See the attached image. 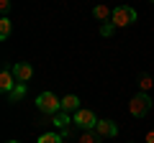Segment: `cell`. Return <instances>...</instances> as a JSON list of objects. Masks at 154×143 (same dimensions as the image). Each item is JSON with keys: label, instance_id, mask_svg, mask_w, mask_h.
I'll list each match as a JSON object with an SVG mask.
<instances>
[{"label": "cell", "instance_id": "13", "mask_svg": "<svg viewBox=\"0 0 154 143\" xmlns=\"http://www.w3.org/2000/svg\"><path fill=\"white\" fill-rule=\"evenodd\" d=\"M11 31H13V21L8 16H3V18H0V39L5 41L8 36H11Z\"/></svg>", "mask_w": 154, "mask_h": 143}, {"label": "cell", "instance_id": "2", "mask_svg": "<svg viewBox=\"0 0 154 143\" xmlns=\"http://www.w3.org/2000/svg\"><path fill=\"white\" fill-rule=\"evenodd\" d=\"M149 110H152V97H149L146 92H139V95L131 97V102H128V112H131L134 118H144Z\"/></svg>", "mask_w": 154, "mask_h": 143}, {"label": "cell", "instance_id": "1", "mask_svg": "<svg viewBox=\"0 0 154 143\" xmlns=\"http://www.w3.org/2000/svg\"><path fill=\"white\" fill-rule=\"evenodd\" d=\"M134 21H136V10H134L131 5H118V8H113L110 23H113L116 28H126V26H131Z\"/></svg>", "mask_w": 154, "mask_h": 143}, {"label": "cell", "instance_id": "19", "mask_svg": "<svg viewBox=\"0 0 154 143\" xmlns=\"http://www.w3.org/2000/svg\"><path fill=\"white\" fill-rule=\"evenodd\" d=\"M8 143H18V141H8Z\"/></svg>", "mask_w": 154, "mask_h": 143}, {"label": "cell", "instance_id": "7", "mask_svg": "<svg viewBox=\"0 0 154 143\" xmlns=\"http://www.w3.org/2000/svg\"><path fill=\"white\" fill-rule=\"evenodd\" d=\"M16 84H18V82H16V77H13V66H5V69H3V74H0V89L8 95Z\"/></svg>", "mask_w": 154, "mask_h": 143}, {"label": "cell", "instance_id": "17", "mask_svg": "<svg viewBox=\"0 0 154 143\" xmlns=\"http://www.w3.org/2000/svg\"><path fill=\"white\" fill-rule=\"evenodd\" d=\"M0 10H3V13L11 10V0H0Z\"/></svg>", "mask_w": 154, "mask_h": 143}, {"label": "cell", "instance_id": "9", "mask_svg": "<svg viewBox=\"0 0 154 143\" xmlns=\"http://www.w3.org/2000/svg\"><path fill=\"white\" fill-rule=\"evenodd\" d=\"M51 125H57V128H62V130H64V128L72 125V118L67 115L64 110H59V112H54V115H51Z\"/></svg>", "mask_w": 154, "mask_h": 143}, {"label": "cell", "instance_id": "14", "mask_svg": "<svg viewBox=\"0 0 154 143\" xmlns=\"http://www.w3.org/2000/svg\"><path fill=\"white\" fill-rule=\"evenodd\" d=\"M80 143H100V136L95 130H85L82 136H80Z\"/></svg>", "mask_w": 154, "mask_h": 143}, {"label": "cell", "instance_id": "12", "mask_svg": "<svg viewBox=\"0 0 154 143\" xmlns=\"http://www.w3.org/2000/svg\"><path fill=\"white\" fill-rule=\"evenodd\" d=\"M93 16L98 18V21H110V16H113V10H110L108 5H95V8H93Z\"/></svg>", "mask_w": 154, "mask_h": 143}, {"label": "cell", "instance_id": "5", "mask_svg": "<svg viewBox=\"0 0 154 143\" xmlns=\"http://www.w3.org/2000/svg\"><path fill=\"white\" fill-rule=\"evenodd\" d=\"M13 77H16V82L26 84L28 79L33 77V66L28 64V61H18V64H13Z\"/></svg>", "mask_w": 154, "mask_h": 143}, {"label": "cell", "instance_id": "10", "mask_svg": "<svg viewBox=\"0 0 154 143\" xmlns=\"http://www.w3.org/2000/svg\"><path fill=\"white\" fill-rule=\"evenodd\" d=\"M26 97V84L23 82H18L16 87L11 89V92H8V102H18V100H23Z\"/></svg>", "mask_w": 154, "mask_h": 143}, {"label": "cell", "instance_id": "20", "mask_svg": "<svg viewBox=\"0 0 154 143\" xmlns=\"http://www.w3.org/2000/svg\"><path fill=\"white\" fill-rule=\"evenodd\" d=\"M152 3H154V0H152Z\"/></svg>", "mask_w": 154, "mask_h": 143}, {"label": "cell", "instance_id": "4", "mask_svg": "<svg viewBox=\"0 0 154 143\" xmlns=\"http://www.w3.org/2000/svg\"><path fill=\"white\" fill-rule=\"evenodd\" d=\"M72 123L77 128H82V130H95L98 118H95L93 110H77V112H72Z\"/></svg>", "mask_w": 154, "mask_h": 143}, {"label": "cell", "instance_id": "8", "mask_svg": "<svg viewBox=\"0 0 154 143\" xmlns=\"http://www.w3.org/2000/svg\"><path fill=\"white\" fill-rule=\"evenodd\" d=\"M62 110H64V112H77V110H80V97H77V95H67V97H62Z\"/></svg>", "mask_w": 154, "mask_h": 143}, {"label": "cell", "instance_id": "11", "mask_svg": "<svg viewBox=\"0 0 154 143\" xmlns=\"http://www.w3.org/2000/svg\"><path fill=\"white\" fill-rule=\"evenodd\" d=\"M62 141H64V138H62V133H57V130H49V133H41L36 143H62Z\"/></svg>", "mask_w": 154, "mask_h": 143}, {"label": "cell", "instance_id": "16", "mask_svg": "<svg viewBox=\"0 0 154 143\" xmlns=\"http://www.w3.org/2000/svg\"><path fill=\"white\" fill-rule=\"evenodd\" d=\"M116 31V26H113V23H103V26H100V36H105V39H108V36H110V33H113Z\"/></svg>", "mask_w": 154, "mask_h": 143}, {"label": "cell", "instance_id": "15", "mask_svg": "<svg viewBox=\"0 0 154 143\" xmlns=\"http://www.w3.org/2000/svg\"><path fill=\"white\" fill-rule=\"evenodd\" d=\"M152 77H149V74H141V77H139V87H141V92H146L149 87H152Z\"/></svg>", "mask_w": 154, "mask_h": 143}, {"label": "cell", "instance_id": "3", "mask_svg": "<svg viewBox=\"0 0 154 143\" xmlns=\"http://www.w3.org/2000/svg\"><path fill=\"white\" fill-rule=\"evenodd\" d=\"M36 107L41 112H46V115H54V112L62 110V100H57L54 92H41L36 97Z\"/></svg>", "mask_w": 154, "mask_h": 143}, {"label": "cell", "instance_id": "18", "mask_svg": "<svg viewBox=\"0 0 154 143\" xmlns=\"http://www.w3.org/2000/svg\"><path fill=\"white\" fill-rule=\"evenodd\" d=\"M144 143H154V130L146 133V138H144Z\"/></svg>", "mask_w": 154, "mask_h": 143}, {"label": "cell", "instance_id": "6", "mask_svg": "<svg viewBox=\"0 0 154 143\" xmlns=\"http://www.w3.org/2000/svg\"><path fill=\"white\" fill-rule=\"evenodd\" d=\"M95 133H98L100 138H113V136H118V125H116L113 120H98Z\"/></svg>", "mask_w": 154, "mask_h": 143}]
</instances>
